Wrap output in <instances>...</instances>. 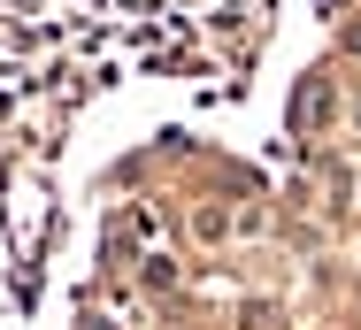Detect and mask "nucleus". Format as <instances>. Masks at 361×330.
<instances>
[{"mask_svg": "<svg viewBox=\"0 0 361 330\" xmlns=\"http://www.w3.org/2000/svg\"><path fill=\"white\" fill-rule=\"evenodd\" d=\"M192 231H200V238H223V231H231V215H223V207H200V215H192Z\"/></svg>", "mask_w": 361, "mask_h": 330, "instance_id": "2", "label": "nucleus"}, {"mask_svg": "<svg viewBox=\"0 0 361 330\" xmlns=\"http://www.w3.org/2000/svg\"><path fill=\"white\" fill-rule=\"evenodd\" d=\"M292 116H300V123H323V116H331V92H323V85H307V100H300Z\"/></svg>", "mask_w": 361, "mask_h": 330, "instance_id": "1", "label": "nucleus"}]
</instances>
